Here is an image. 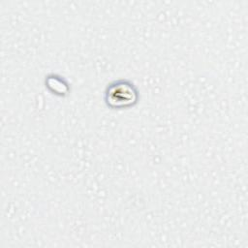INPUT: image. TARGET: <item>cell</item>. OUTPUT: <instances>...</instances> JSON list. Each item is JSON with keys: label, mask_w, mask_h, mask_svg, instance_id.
<instances>
[{"label": "cell", "mask_w": 248, "mask_h": 248, "mask_svg": "<svg viewBox=\"0 0 248 248\" xmlns=\"http://www.w3.org/2000/svg\"><path fill=\"white\" fill-rule=\"evenodd\" d=\"M105 103L112 109L134 107L139 101V92L135 84L127 79H118L109 83L105 90Z\"/></svg>", "instance_id": "cell-1"}, {"label": "cell", "mask_w": 248, "mask_h": 248, "mask_svg": "<svg viewBox=\"0 0 248 248\" xmlns=\"http://www.w3.org/2000/svg\"><path fill=\"white\" fill-rule=\"evenodd\" d=\"M46 86L50 92L58 96H65L69 93L68 82L58 75H48L46 78Z\"/></svg>", "instance_id": "cell-2"}]
</instances>
